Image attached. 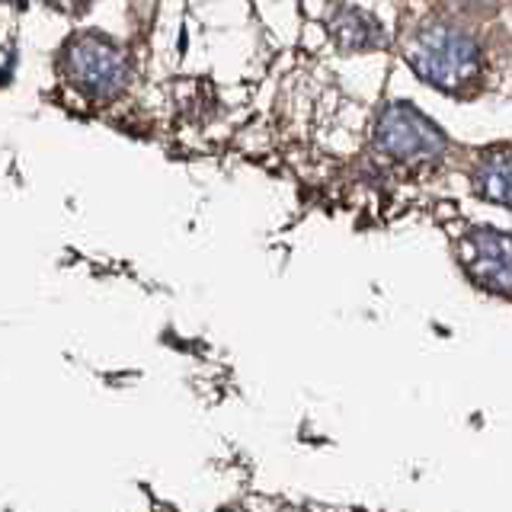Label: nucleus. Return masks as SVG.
Here are the masks:
<instances>
[{
    "mask_svg": "<svg viewBox=\"0 0 512 512\" xmlns=\"http://www.w3.org/2000/svg\"><path fill=\"white\" fill-rule=\"evenodd\" d=\"M333 39L346 52H362V48L381 45V26L359 10H340L333 16Z\"/></svg>",
    "mask_w": 512,
    "mask_h": 512,
    "instance_id": "obj_5",
    "label": "nucleus"
},
{
    "mask_svg": "<svg viewBox=\"0 0 512 512\" xmlns=\"http://www.w3.org/2000/svg\"><path fill=\"white\" fill-rule=\"evenodd\" d=\"M407 58L426 84L442 90H461L480 71V48L452 26L420 29L407 45Z\"/></svg>",
    "mask_w": 512,
    "mask_h": 512,
    "instance_id": "obj_1",
    "label": "nucleus"
},
{
    "mask_svg": "<svg viewBox=\"0 0 512 512\" xmlns=\"http://www.w3.org/2000/svg\"><path fill=\"white\" fill-rule=\"evenodd\" d=\"M474 186L480 196L506 205L509 202V157L506 151H496L493 157H484V164L474 173Z\"/></svg>",
    "mask_w": 512,
    "mask_h": 512,
    "instance_id": "obj_6",
    "label": "nucleus"
},
{
    "mask_svg": "<svg viewBox=\"0 0 512 512\" xmlns=\"http://www.w3.org/2000/svg\"><path fill=\"white\" fill-rule=\"evenodd\" d=\"M52 4H58L61 10H80L87 4V0H52Z\"/></svg>",
    "mask_w": 512,
    "mask_h": 512,
    "instance_id": "obj_7",
    "label": "nucleus"
},
{
    "mask_svg": "<svg viewBox=\"0 0 512 512\" xmlns=\"http://www.w3.org/2000/svg\"><path fill=\"white\" fill-rule=\"evenodd\" d=\"M375 141L384 154L404 160V164H426L445 151V135L439 132V125L407 103H391L381 112Z\"/></svg>",
    "mask_w": 512,
    "mask_h": 512,
    "instance_id": "obj_2",
    "label": "nucleus"
},
{
    "mask_svg": "<svg viewBox=\"0 0 512 512\" xmlns=\"http://www.w3.org/2000/svg\"><path fill=\"white\" fill-rule=\"evenodd\" d=\"M68 74L90 96H116L128 80V58L100 36H80L68 48Z\"/></svg>",
    "mask_w": 512,
    "mask_h": 512,
    "instance_id": "obj_3",
    "label": "nucleus"
},
{
    "mask_svg": "<svg viewBox=\"0 0 512 512\" xmlns=\"http://www.w3.org/2000/svg\"><path fill=\"white\" fill-rule=\"evenodd\" d=\"M468 269L484 285L509 295V240L496 231H474L468 237Z\"/></svg>",
    "mask_w": 512,
    "mask_h": 512,
    "instance_id": "obj_4",
    "label": "nucleus"
}]
</instances>
